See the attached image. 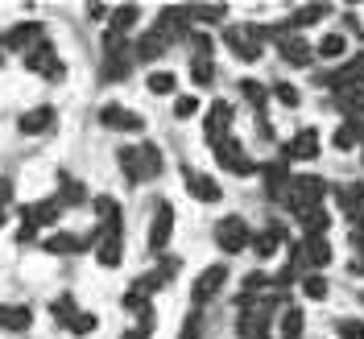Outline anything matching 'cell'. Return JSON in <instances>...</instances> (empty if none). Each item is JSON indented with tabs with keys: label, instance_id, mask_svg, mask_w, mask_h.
Segmentation results:
<instances>
[{
	"label": "cell",
	"instance_id": "cell-15",
	"mask_svg": "<svg viewBox=\"0 0 364 339\" xmlns=\"http://www.w3.org/2000/svg\"><path fill=\"white\" fill-rule=\"evenodd\" d=\"M100 124L104 129H124V133H141L145 129V120L136 112H129V108H120V104H104L100 108Z\"/></svg>",
	"mask_w": 364,
	"mask_h": 339
},
{
	"label": "cell",
	"instance_id": "cell-10",
	"mask_svg": "<svg viewBox=\"0 0 364 339\" xmlns=\"http://www.w3.org/2000/svg\"><path fill=\"white\" fill-rule=\"evenodd\" d=\"M170 236H174V207L158 203L154 207V224H149V252H166Z\"/></svg>",
	"mask_w": 364,
	"mask_h": 339
},
{
	"label": "cell",
	"instance_id": "cell-17",
	"mask_svg": "<svg viewBox=\"0 0 364 339\" xmlns=\"http://www.w3.org/2000/svg\"><path fill=\"white\" fill-rule=\"evenodd\" d=\"M63 215V207H58V199H42V203H25L21 207V220L29 227H46V224H54Z\"/></svg>",
	"mask_w": 364,
	"mask_h": 339
},
{
	"label": "cell",
	"instance_id": "cell-35",
	"mask_svg": "<svg viewBox=\"0 0 364 339\" xmlns=\"http://www.w3.org/2000/svg\"><path fill=\"white\" fill-rule=\"evenodd\" d=\"M191 79H195L199 87H211V79H215V63H211V58H191Z\"/></svg>",
	"mask_w": 364,
	"mask_h": 339
},
{
	"label": "cell",
	"instance_id": "cell-38",
	"mask_svg": "<svg viewBox=\"0 0 364 339\" xmlns=\"http://www.w3.org/2000/svg\"><path fill=\"white\" fill-rule=\"evenodd\" d=\"M302 335V311L290 306V311H282V339H298Z\"/></svg>",
	"mask_w": 364,
	"mask_h": 339
},
{
	"label": "cell",
	"instance_id": "cell-43",
	"mask_svg": "<svg viewBox=\"0 0 364 339\" xmlns=\"http://www.w3.org/2000/svg\"><path fill=\"white\" fill-rule=\"evenodd\" d=\"M70 315H79V306H75V298H70V294H63L58 302H54V318H58V323H67Z\"/></svg>",
	"mask_w": 364,
	"mask_h": 339
},
{
	"label": "cell",
	"instance_id": "cell-39",
	"mask_svg": "<svg viewBox=\"0 0 364 339\" xmlns=\"http://www.w3.org/2000/svg\"><path fill=\"white\" fill-rule=\"evenodd\" d=\"M302 294L323 302V298H327V277H323V273H306V277H302Z\"/></svg>",
	"mask_w": 364,
	"mask_h": 339
},
{
	"label": "cell",
	"instance_id": "cell-16",
	"mask_svg": "<svg viewBox=\"0 0 364 339\" xmlns=\"http://www.w3.org/2000/svg\"><path fill=\"white\" fill-rule=\"evenodd\" d=\"M182 178H186V190H191V199L195 203H220V182L207 178V174H199V170H182Z\"/></svg>",
	"mask_w": 364,
	"mask_h": 339
},
{
	"label": "cell",
	"instance_id": "cell-4",
	"mask_svg": "<svg viewBox=\"0 0 364 339\" xmlns=\"http://www.w3.org/2000/svg\"><path fill=\"white\" fill-rule=\"evenodd\" d=\"M269 315H273V298H261L257 306H245V315L236 318L240 339H265L269 335Z\"/></svg>",
	"mask_w": 364,
	"mask_h": 339
},
{
	"label": "cell",
	"instance_id": "cell-34",
	"mask_svg": "<svg viewBox=\"0 0 364 339\" xmlns=\"http://www.w3.org/2000/svg\"><path fill=\"white\" fill-rule=\"evenodd\" d=\"M343 50H348L343 33H327V38H323V42L315 45V54H323L327 63H340V58H343Z\"/></svg>",
	"mask_w": 364,
	"mask_h": 339
},
{
	"label": "cell",
	"instance_id": "cell-51",
	"mask_svg": "<svg viewBox=\"0 0 364 339\" xmlns=\"http://www.w3.org/2000/svg\"><path fill=\"white\" fill-rule=\"evenodd\" d=\"M33 236H38V227H29V224H25V227H21V236H17V240H21V244H29Z\"/></svg>",
	"mask_w": 364,
	"mask_h": 339
},
{
	"label": "cell",
	"instance_id": "cell-12",
	"mask_svg": "<svg viewBox=\"0 0 364 339\" xmlns=\"http://www.w3.org/2000/svg\"><path fill=\"white\" fill-rule=\"evenodd\" d=\"M38 42H42V21H21L0 38V54H4V50H25V54H29Z\"/></svg>",
	"mask_w": 364,
	"mask_h": 339
},
{
	"label": "cell",
	"instance_id": "cell-5",
	"mask_svg": "<svg viewBox=\"0 0 364 339\" xmlns=\"http://www.w3.org/2000/svg\"><path fill=\"white\" fill-rule=\"evenodd\" d=\"M318 83H323V87H331V95H336V91L364 87V50H360V54H352V58H348L343 67H336L331 75H323Z\"/></svg>",
	"mask_w": 364,
	"mask_h": 339
},
{
	"label": "cell",
	"instance_id": "cell-25",
	"mask_svg": "<svg viewBox=\"0 0 364 339\" xmlns=\"http://www.w3.org/2000/svg\"><path fill=\"white\" fill-rule=\"evenodd\" d=\"M174 269H178V265L170 261V265H161V269L145 273V277H136L133 286L141 290V294H158V290H166V286H170V277H174Z\"/></svg>",
	"mask_w": 364,
	"mask_h": 339
},
{
	"label": "cell",
	"instance_id": "cell-22",
	"mask_svg": "<svg viewBox=\"0 0 364 339\" xmlns=\"http://www.w3.org/2000/svg\"><path fill=\"white\" fill-rule=\"evenodd\" d=\"M277 50H282V58L290 63V67H311V58H315V50L302 42L298 33H290V38H282L277 42Z\"/></svg>",
	"mask_w": 364,
	"mask_h": 339
},
{
	"label": "cell",
	"instance_id": "cell-19",
	"mask_svg": "<svg viewBox=\"0 0 364 339\" xmlns=\"http://www.w3.org/2000/svg\"><path fill=\"white\" fill-rule=\"evenodd\" d=\"M166 45H170V38H166V33H161L158 25H154V29H149V33H141V38H136V63H154V58H161V50H166Z\"/></svg>",
	"mask_w": 364,
	"mask_h": 339
},
{
	"label": "cell",
	"instance_id": "cell-31",
	"mask_svg": "<svg viewBox=\"0 0 364 339\" xmlns=\"http://www.w3.org/2000/svg\"><path fill=\"white\" fill-rule=\"evenodd\" d=\"M327 13H331L327 4H302V9H294V17H290L286 25H290V29H302V25H315V21H323Z\"/></svg>",
	"mask_w": 364,
	"mask_h": 339
},
{
	"label": "cell",
	"instance_id": "cell-20",
	"mask_svg": "<svg viewBox=\"0 0 364 339\" xmlns=\"http://www.w3.org/2000/svg\"><path fill=\"white\" fill-rule=\"evenodd\" d=\"M54 120H58V112H54L50 104H38L33 112L21 116V133L25 136H42V133H50V129H54Z\"/></svg>",
	"mask_w": 364,
	"mask_h": 339
},
{
	"label": "cell",
	"instance_id": "cell-23",
	"mask_svg": "<svg viewBox=\"0 0 364 339\" xmlns=\"http://www.w3.org/2000/svg\"><path fill=\"white\" fill-rule=\"evenodd\" d=\"M286 158H302V161L318 158V129H302V133H294V141L286 145Z\"/></svg>",
	"mask_w": 364,
	"mask_h": 339
},
{
	"label": "cell",
	"instance_id": "cell-47",
	"mask_svg": "<svg viewBox=\"0 0 364 339\" xmlns=\"http://www.w3.org/2000/svg\"><path fill=\"white\" fill-rule=\"evenodd\" d=\"M265 281H273V277H265V273H249V277H245V294H257V290H265Z\"/></svg>",
	"mask_w": 364,
	"mask_h": 339
},
{
	"label": "cell",
	"instance_id": "cell-48",
	"mask_svg": "<svg viewBox=\"0 0 364 339\" xmlns=\"http://www.w3.org/2000/svg\"><path fill=\"white\" fill-rule=\"evenodd\" d=\"M352 244L360 249V257H356V265H352V269H356V273H364V227H356V232H352Z\"/></svg>",
	"mask_w": 364,
	"mask_h": 339
},
{
	"label": "cell",
	"instance_id": "cell-7",
	"mask_svg": "<svg viewBox=\"0 0 364 339\" xmlns=\"http://www.w3.org/2000/svg\"><path fill=\"white\" fill-rule=\"evenodd\" d=\"M25 67L33 70V75H46V79H63V75H67V67L58 63V50L46 42V38L25 54Z\"/></svg>",
	"mask_w": 364,
	"mask_h": 339
},
{
	"label": "cell",
	"instance_id": "cell-2",
	"mask_svg": "<svg viewBox=\"0 0 364 339\" xmlns=\"http://www.w3.org/2000/svg\"><path fill=\"white\" fill-rule=\"evenodd\" d=\"M327 190H331V186L318 178V174H298V178H290V190H286V207H290L294 215H302V211H311V207H323Z\"/></svg>",
	"mask_w": 364,
	"mask_h": 339
},
{
	"label": "cell",
	"instance_id": "cell-28",
	"mask_svg": "<svg viewBox=\"0 0 364 339\" xmlns=\"http://www.w3.org/2000/svg\"><path fill=\"white\" fill-rule=\"evenodd\" d=\"M336 108H340L348 120H360V116H364V91H360V87L336 91Z\"/></svg>",
	"mask_w": 364,
	"mask_h": 339
},
{
	"label": "cell",
	"instance_id": "cell-41",
	"mask_svg": "<svg viewBox=\"0 0 364 339\" xmlns=\"http://www.w3.org/2000/svg\"><path fill=\"white\" fill-rule=\"evenodd\" d=\"M240 91H245V99L252 108H265V83L261 79H240Z\"/></svg>",
	"mask_w": 364,
	"mask_h": 339
},
{
	"label": "cell",
	"instance_id": "cell-33",
	"mask_svg": "<svg viewBox=\"0 0 364 339\" xmlns=\"http://www.w3.org/2000/svg\"><path fill=\"white\" fill-rule=\"evenodd\" d=\"M87 199V190H83V182H75V178H67L63 174V186H58V207L67 203V207H79Z\"/></svg>",
	"mask_w": 364,
	"mask_h": 339
},
{
	"label": "cell",
	"instance_id": "cell-21",
	"mask_svg": "<svg viewBox=\"0 0 364 339\" xmlns=\"http://www.w3.org/2000/svg\"><path fill=\"white\" fill-rule=\"evenodd\" d=\"M282 240H286V227H282V224H265V227H261V232L249 240V249L257 252L261 261H265V257H273V252H277V244H282Z\"/></svg>",
	"mask_w": 364,
	"mask_h": 339
},
{
	"label": "cell",
	"instance_id": "cell-6",
	"mask_svg": "<svg viewBox=\"0 0 364 339\" xmlns=\"http://www.w3.org/2000/svg\"><path fill=\"white\" fill-rule=\"evenodd\" d=\"M249 240H252V232L240 215H228V220L215 224V244H220V252H245Z\"/></svg>",
	"mask_w": 364,
	"mask_h": 339
},
{
	"label": "cell",
	"instance_id": "cell-30",
	"mask_svg": "<svg viewBox=\"0 0 364 339\" xmlns=\"http://www.w3.org/2000/svg\"><path fill=\"white\" fill-rule=\"evenodd\" d=\"M133 70V54H120V58H104V67H100V79L104 83H120L124 75Z\"/></svg>",
	"mask_w": 364,
	"mask_h": 339
},
{
	"label": "cell",
	"instance_id": "cell-53",
	"mask_svg": "<svg viewBox=\"0 0 364 339\" xmlns=\"http://www.w3.org/2000/svg\"><path fill=\"white\" fill-rule=\"evenodd\" d=\"M0 63H4V54H0Z\"/></svg>",
	"mask_w": 364,
	"mask_h": 339
},
{
	"label": "cell",
	"instance_id": "cell-45",
	"mask_svg": "<svg viewBox=\"0 0 364 339\" xmlns=\"http://www.w3.org/2000/svg\"><path fill=\"white\" fill-rule=\"evenodd\" d=\"M273 95H277V104H286V108H298V91L290 87V83H277V87H273Z\"/></svg>",
	"mask_w": 364,
	"mask_h": 339
},
{
	"label": "cell",
	"instance_id": "cell-14",
	"mask_svg": "<svg viewBox=\"0 0 364 339\" xmlns=\"http://www.w3.org/2000/svg\"><path fill=\"white\" fill-rule=\"evenodd\" d=\"M261 178H265V195L269 199H286V190H290V161L286 158H273L261 166Z\"/></svg>",
	"mask_w": 364,
	"mask_h": 339
},
{
	"label": "cell",
	"instance_id": "cell-26",
	"mask_svg": "<svg viewBox=\"0 0 364 339\" xmlns=\"http://www.w3.org/2000/svg\"><path fill=\"white\" fill-rule=\"evenodd\" d=\"M298 224H302L306 240H311V236H327L331 215H327V207H311V211H302V215H298Z\"/></svg>",
	"mask_w": 364,
	"mask_h": 339
},
{
	"label": "cell",
	"instance_id": "cell-24",
	"mask_svg": "<svg viewBox=\"0 0 364 339\" xmlns=\"http://www.w3.org/2000/svg\"><path fill=\"white\" fill-rule=\"evenodd\" d=\"M83 249H87V240L75 236V232H58V236L46 240V252H54V257H75V252H83Z\"/></svg>",
	"mask_w": 364,
	"mask_h": 339
},
{
	"label": "cell",
	"instance_id": "cell-13",
	"mask_svg": "<svg viewBox=\"0 0 364 339\" xmlns=\"http://www.w3.org/2000/svg\"><path fill=\"white\" fill-rule=\"evenodd\" d=\"M120 232L124 227H100V236H95V257H100V265L104 269H116L120 261H124V244H120Z\"/></svg>",
	"mask_w": 364,
	"mask_h": 339
},
{
	"label": "cell",
	"instance_id": "cell-40",
	"mask_svg": "<svg viewBox=\"0 0 364 339\" xmlns=\"http://www.w3.org/2000/svg\"><path fill=\"white\" fill-rule=\"evenodd\" d=\"M145 83H149V91H154V95H170V91H174V83H178V79H174L170 70H154V75H149Z\"/></svg>",
	"mask_w": 364,
	"mask_h": 339
},
{
	"label": "cell",
	"instance_id": "cell-37",
	"mask_svg": "<svg viewBox=\"0 0 364 339\" xmlns=\"http://www.w3.org/2000/svg\"><path fill=\"white\" fill-rule=\"evenodd\" d=\"M95 323H100L95 315H87V311H79V315H70L67 323H63V327H67L70 335H91V331H95Z\"/></svg>",
	"mask_w": 364,
	"mask_h": 339
},
{
	"label": "cell",
	"instance_id": "cell-54",
	"mask_svg": "<svg viewBox=\"0 0 364 339\" xmlns=\"http://www.w3.org/2000/svg\"><path fill=\"white\" fill-rule=\"evenodd\" d=\"M360 91H364V87H360Z\"/></svg>",
	"mask_w": 364,
	"mask_h": 339
},
{
	"label": "cell",
	"instance_id": "cell-36",
	"mask_svg": "<svg viewBox=\"0 0 364 339\" xmlns=\"http://www.w3.org/2000/svg\"><path fill=\"white\" fill-rule=\"evenodd\" d=\"M228 17V9L224 4H191V21H224Z\"/></svg>",
	"mask_w": 364,
	"mask_h": 339
},
{
	"label": "cell",
	"instance_id": "cell-46",
	"mask_svg": "<svg viewBox=\"0 0 364 339\" xmlns=\"http://www.w3.org/2000/svg\"><path fill=\"white\" fill-rule=\"evenodd\" d=\"M191 45H195V58H211V38L207 33H191Z\"/></svg>",
	"mask_w": 364,
	"mask_h": 339
},
{
	"label": "cell",
	"instance_id": "cell-3",
	"mask_svg": "<svg viewBox=\"0 0 364 339\" xmlns=\"http://www.w3.org/2000/svg\"><path fill=\"white\" fill-rule=\"evenodd\" d=\"M224 42H228V50H232L236 58L257 63L261 50H265V25H228Z\"/></svg>",
	"mask_w": 364,
	"mask_h": 339
},
{
	"label": "cell",
	"instance_id": "cell-32",
	"mask_svg": "<svg viewBox=\"0 0 364 339\" xmlns=\"http://www.w3.org/2000/svg\"><path fill=\"white\" fill-rule=\"evenodd\" d=\"M136 17H141V9H136V4H120V9L112 13V25H108V29L124 38V33H129V29L136 25Z\"/></svg>",
	"mask_w": 364,
	"mask_h": 339
},
{
	"label": "cell",
	"instance_id": "cell-42",
	"mask_svg": "<svg viewBox=\"0 0 364 339\" xmlns=\"http://www.w3.org/2000/svg\"><path fill=\"white\" fill-rule=\"evenodd\" d=\"M195 112H199V99H195V95H178V99H174V116H178V120H191Z\"/></svg>",
	"mask_w": 364,
	"mask_h": 339
},
{
	"label": "cell",
	"instance_id": "cell-11",
	"mask_svg": "<svg viewBox=\"0 0 364 339\" xmlns=\"http://www.w3.org/2000/svg\"><path fill=\"white\" fill-rule=\"evenodd\" d=\"M215 161H220L224 170H232V174H252V170H257L252 158L245 154V145H240V141H232V136L215 145Z\"/></svg>",
	"mask_w": 364,
	"mask_h": 339
},
{
	"label": "cell",
	"instance_id": "cell-9",
	"mask_svg": "<svg viewBox=\"0 0 364 339\" xmlns=\"http://www.w3.org/2000/svg\"><path fill=\"white\" fill-rule=\"evenodd\" d=\"M224 281H228V269L224 265H207L199 277H195V290H191V298H195V306H207L211 298L224 290Z\"/></svg>",
	"mask_w": 364,
	"mask_h": 339
},
{
	"label": "cell",
	"instance_id": "cell-18",
	"mask_svg": "<svg viewBox=\"0 0 364 339\" xmlns=\"http://www.w3.org/2000/svg\"><path fill=\"white\" fill-rule=\"evenodd\" d=\"M158 29L166 33V38H178V33H186V29H191V4H170V9H161Z\"/></svg>",
	"mask_w": 364,
	"mask_h": 339
},
{
	"label": "cell",
	"instance_id": "cell-1",
	"mask_svg": "<svg viewBox=\"0 0 364 339\" xmlns=\"http://www.w3.org/2000/svg\"><path fill=\"white\" fill-rule=\"evenodd\" d=\"M161 166H166V158H161V149L154 145V141H141V145H129V149H120V170H124V178L133 182H154L161 174Z\"/></svg>",
	"mask_w": 364,
	"mask_h": 339
},
{
	"label": "cell",
	"instance_id": "cell-27",
	"mask_svg": "<svg viewBox=\"0 0 364 339\" xmlns=\"http://www.w3.org/2000/svg\"><path fill=\"white\" fill-rule=\"evenodd\" d=\"M33 311L29 306H0V331H29Z\"/></svg>",
	"mask_w": 364,
	"mask_h": 339
},
{
	"label": "cell",
	"instance_id": "cell-44",
	"mask_svg": "<svg viewBox=\"0 0 364 339\" xmlns=\"http://www.w3.org/2000/svg\"><path fill=\"white\" fill-rule=\"evenodd\" d=\"M340 339H364V323L360 318H343L340 323Z\"/></svg>",
	"mask_w": 364,
	"mask_h": 339
},
{
	"label": "cell",
	"instance_id": "cell-29",
	"mask_svg": "<svg viewBox=\"0 0 364 339\" xmlns=\"http://www.w3.org/2000/svg\"><path fill=\"white\" fill-rule=\"evenodd\" d=\"M95 220H100V227H124V220H120V203L108 199V195L95 199Z\"/></svg>",
	"mask_w": 364,
	"mask_h": 339
},
{
	"label": "cell",
	"instance_id": "cell-8",
	"mask_svg": "<svg viewBox=\"0 0 364 339\" xmlns=\"http://www.w3.org/2000/svg\"><path fill=\"white\" fill-rule=\"evenodd\" d=\"M228 129H232V104H228V99H215V104L207 108V120H203L207 145L215 149L220 141H228Z\"/></svg>",
	"mask_w": 364,
	"mask_h": 339
},
{
	"label": "cell",
	"instance_id": "cell-49",
	"mask_svg": "<svg viewBox=\"0 0 364 339\" xmlns=\"http://www.w3.org/2000/svg\"><path fill=\"white\" fill-rule=\"evenodd\" d=\"M9 199H13V182H9L4 174H0V207L9 203Z\"/></svg>",
	"mask_w": 364,
	"mask_h": 339
},
{
	"label": "cell",
	"instance_id": "cell-52",
	"mask_svg": "<svg viewBox=\"0 0 364 339\" xmlns=\"http://www.w3.org/2000/svg\"><path fill=\"white\" fill-rule=\"evenodd\" d=\"M4 220H9V215H4V207H0V227H4Z\"/></svg>",
	"mask_w": 364,
	"mask_h": 339
},
{
	"label": "cell",
	"instance_id": "cell-50",
	"mask_svg": "<svg viewBox=\"0 0 364 339\" xmlns=\"http://www.w3.org/2000/svg\"><path fill=\"white\" fill-rule=\"evenodd\" d=\"M87 13H91V21H104L108 17V4H87Z\"/></svg>",
	"mask_w": 364,
	"mask_h": 339
}]
</instances>
